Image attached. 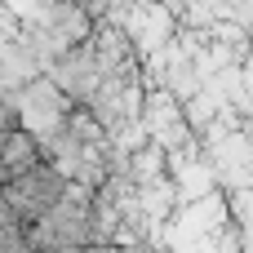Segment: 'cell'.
<instances>
[{
    "mask_svg": "<svg viewBox=\"0 0 253 253\" xmlns=\"http://www.w3.org/2000/svg\"><path fill=\"white\" fill-rule=\"evenodd\" d=\"M44 160H53V147H44V138H40L36 129H27V125H18V129L4 138V147H0V169H4V178L27 173V169H36V165H44Z\"/></svg>",
    "mask_w": 253,
    "mask_h": 253,
    "instance_id": "obj_1",
    "label": "cell"
}]
</instances>
